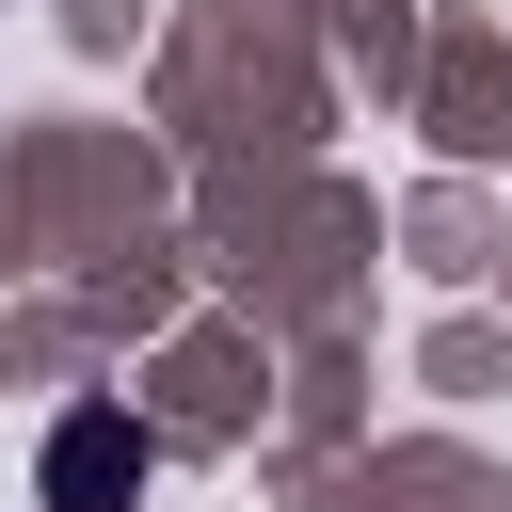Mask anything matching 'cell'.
<instances>
[{
  "label": "cell",
  "instance_id": "obj_1",
  "mask_svg": "<svg viewBox=\"0 0 512 512\" xmlns=\"http://www.w3.org/2000/svg\"><path fill=\"white\" fill-rule=\"evenodd\" d=\"M144 464H160V432H144V416H112V400H80V416L48 432V512H128V496H144Z\"/></svg>",
  "mask_w": 512,
  "mask_h": 512
}]
</instances>
